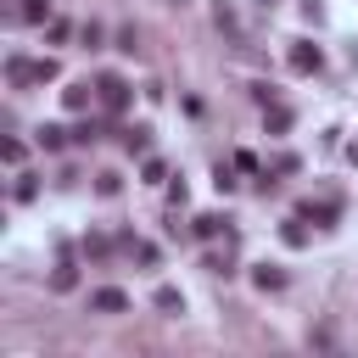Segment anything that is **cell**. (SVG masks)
Listing matches in <instances>:
<instances>
[{
  "mask_svg": "<svg viewBox=\"0 0 358 358\" xmlns=\"http://www.w3.org/2000/svg\"><path fill=\"white\" fill-rule=\"evenodd\" d=\"M39 145H45V151H62V145H67V129L45 123V129H39Z\"/></svg>",
  "mask_w": 358,
  "mask_h": 358,
  "instance_id": "obj_10",
  "label": "cell"
},
{
  "mask_svg": "<svg viewBox=\"0 0 358 358\" xmlns=\"http://www.w3.org/2000/svg\"><path fill=\"white\" fill-rule=\"evenodd\" d=\"M291 67H296V73H319V67H324V56H319V45H308V39H296V45H291Z\"/></svg>",
  "mask_w": 358,
  "mask_h": 358,
  "instance_id": "obj_4",
  "label": "cell"
},
{
  "mask_svg": "<svg viewBox=\"0 0 358 358\" xmlns=\"http://www.w3.org/2000/svg\"><path fill=\"white\" fill-rule=\"evenodd\" d=\"M73 280H78V274H73V268H67V263H62V268H56V274H50V285H56V291H73Z\"/></svg>",
  "mask_w": 358,
  "mask_h": 358,
  "instance_id": "obj_15",
  "label": "cell"
},
{
  "mask_svg": "<svg viewBox=\"0 0 358 358\" xmlns=\"http://www.w3.org/2000/svg\"><path fill=\"white\" fill-rule=\"evenodd\" d=\"M280 235H285V246H308V229H302V213H296V218H285V229H280Z\"/></svg>",
  "mask_w": 358,
  "mask_h": 358,
  "instance_id": "obj_11",
  "label": "cell"
},
{
  "mask_svg": "<svg viewBox=\"0 0 358 358\" xmlns=\"http://www.w3.org/2000/svg\"><path fill=\"white\" fill-rule=\"evenodd\" d=\"M173 6H185V0H173Z\"/></svg>",
  "mask_w": 358,
  "mask_h": 358,
  "instance_id": "obj_17",
  "label": "cell"
},
{
  "mask_svg": "<svg viewBox=\"0 0 358 358\" xmlns=\"http://www.w3.org/2000/svg\"><path fill=\"white\" fill-rule=\"evenodd\" d=\"M123 145H129L134 157H145V151H151V129H140V123H134V129L123 134Z\"/></svg>",
  "mask_w": 358,
  "mask_h": 358,
  "instance_id": "obj_8",
  "label": "cell"
},
{
  "mask_svg": "<svg viewBox=\"0 0 358 358\" xmlns=\"http://www.w3.org/2000/svg\"><path fill=\"white\" fill-rule=\"evenodd\" d=\"M252 280H257V291H280V285H285V274H280L274 263H257V274H252Z\"/></svg>",
  "mask_w": 358,
  "mask_h": 358,
  "instance_id": "obj_6",
  "label": "cell"
},
{
  "mask_svg": "<svg viewBox=\"0 0 358 358\" xmlns=\"http://www.w3.org/2000/svg\"><path fill=\"white\" fill-rule=\"evenodd\" d=\"M62 101H67L73 112H84V106L95 101V90H90V84H67V95H62Z\"/></svg>",
  "mask_w": 358,
  "mask_h": 358,
  "instance_id": "obj_7",
  "label": "cell"
},
{
  "mask_svg": "<svg viewBox=\"0 0 358 358\" xmlns=\"http://www.w3.org/2000/svg\"><path fill=\"white\" fill-rule=\"evenodd\" d=\"M45 78H56V62H50V56H45V62L6 56V84H11V90H22V84H45Z\"/></svg>",
  "mask_w": 358,
  "mask_h": 358,
  "instance_id": "obj_1",
  "label": "cell"
},
{
  "mask_svg": "<svg viewBox=\"0 0 358 358\" xmlns=\"http://www.w3.org/2000/svg\"><path fill=\"white\" fill-rule=\"evenodd\" d=\"M95 101H101L106 112H123V106H129V84H123L117 73H101V78H95Z\"/></svg>",
  "mask_w": 358,
  "mask_h": 358,
  "instance_id": "obj_2",
  "label": "cell"
},
{
  "mask_svg": "<svg viewBox=\"0 0 358 358\" xmlns=\"http://www.w3.org/2000/svg\"><path fill=\"white\" fill-rule=\"evenodd\" d=\"M213 185H218V190H224V196H229V190H235V173H229V168H224V162H218V173H213Z\"/></svg>",
  "mask_w": 358,
  "mask_h": 358,
  "instance_id": "obj_16",
  "label": "cell"
},
{
  "mask_svg": "<svg viewBox=\"0 0 358 358\" xmlns=\"http://www.w3.org/2000/svg\"><path fill=\"white\" fill-rule=\"evenodd\" d=\"M90 308H95V313H123V308H129V291L101 285V291H90Z\"/></svg>",
  "mask_w": 358,
  "mask_h": 358,
  "instance_id": "obj_3",
  "label": "cell"
},
{
  "mask_svg": "<svg viewBox=\"0 0 358 358\" xmlns=\"http://www.w3.org/2000/svg\"><path fill=\"white\" fill-rule=\"evenodd\" d=\"M17 17H22V22H45V17H50V0H22Z\"/></svg>",
  "mask_w": 358,
  "mask_h": 358,
  "instance_id": "obj_9",
  "label": "cell"
},
{
  "mask_svg": "<svg viewBox=\"0 0 358 358\" xmlns=\"http://www.w3.org/2000/svg\"><path fill=\"white\" fill-rule=\"evenodd\" d=\"M224 229H229L224 213H201V218H196V235H201V241H213V235H224Z\"/></svg>",
  "mask_w": 358,
  "mask_h": 358,
  "instance_id": "obj_5",
  "label": "cell"
},
{
  "mask_svg": "<svg viewBox=\"0 0 358 358\" xmlns=\"http://www.w3.org/2000/svg\"><path fill=\"white\" fill-rule=\"evenodd\" d=\"M268 129L285 134V129H291V112H285V106H268Z\"/></svg>",
  "mask_w": 358,
  "mask_h": 358,
  "instance_id": "obj_13",
  "label": "cell"
},
{
  "mask_svg": "<svg viewBox=\"0 0 358 358\" xmlns=\"http://www.w3.org/2000/svg\"><path fill=\"white\" fill-rule=\"evenodd\" d=\"M157 308H162V313H179V308H185V296H179L173 285H162V291H157Z\"/></svg>",
  "mask_w": 358,
  "mask_h": 358,
  "instance_id": "obj_12",
  "label": "cell"
},
{
  "mask_svg": "<svg viewBox=\"0 0 358 358\" xmlns=\"http://www.w3.org/2000/svg\"><path fill=\"white\" fill-rule=\"evenodd\" d=\"M84 252H90V257H106V252H112V241H106V235H90V241H84Z\"/></svg>",
  "mask_w": 358,
  "mask_h": 358,
  "instance_id": "obj_14",
  "label": "cell"
}]
</instances>
